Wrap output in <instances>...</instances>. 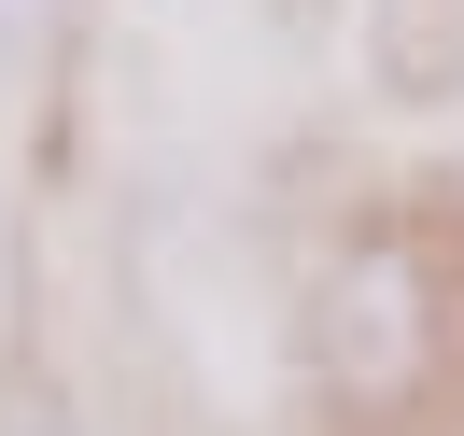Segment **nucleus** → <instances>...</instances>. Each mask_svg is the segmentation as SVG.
Wrapping results in <instances>:
<instances>
[{"label":"nucleus","mask_w":464,"mask_h":436,"mask_svg":"<svg viewBox=\"0 0 464 436\" xmlns=\"http://www.w3.org/2000/svg\"><path fill=\"white\" fill-rule=\"evenodd\" d=\"M310 366H324V394H352V408H408V394L450 380V310H436V267L408 254V239H352V254L324 267Z\"/></svg>","instance_id":"1"},{"label":"nucleus","mask_w":464,"mask_h":436,"mask_svg":"<svg viewBox=\"0 0 464 436\" xmlns=\"http://www.w3.org/2000/svg\"><path fill=\"white\" fill-rule=\"evenodd\" d=\"M0 436H71V422H57L43 394H14V408H0Z\"/></svg>","instance_id":"2"}]
</instances>
